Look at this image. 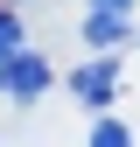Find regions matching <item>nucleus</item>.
Returning <instances> with one entry per match:
<instances>
[{
    "label": "nucleus",
    "mask_w": 140,
    "mask_h": 147,
    "mask_svg": "<svg viewBox=\"0 0 140 147\" xmlns=\"http://www.w3.org/2000/svg\"><path fill=\"white\" fill-rule=\"evenodd\" d=\"M7 56H21V14L0 7V63H7Z\"/></svg>",
    "instance_id": "nucleus-4"
},
{
    "label": "nucleus",
    "mask_w": 140,
    "mask_h": 147,
    "mask_svg": "<svg viewBox=\"0 0 140 147\" xmlns=\"http://www.w3.org/2000/svg\"><path fill=\"white\" fill-rule=\"evenodd\" d=\"M126 35H133V14H91V21H84V42H91V49H105V56H112Z\"/></svg>",
    "instance_id": "nucleus-2"
},
{
    "label": "nucleus",
    "mask_w": 140,
    "mask_h": 147,
    "mask_svg": "<svg viewBox=\"0 0 140 147\" xmlns=\"http://www.w3.org/2000/svg\"><path fill=\"white\" fill-rule=\"evenodd\" d=\"M70 91H77L84 105H105V98H112V56H98V63H84L77 77H70Z\"/></svg>",
    "instance_id": "nucleus-3"
},
{
    "label": "nucleus",
    "mask_w": 140,
    "mask_h": 147,
    "mask_svg": "<svg viewBox=\"0 0 140 147\" xmlns=\"http://www.w3.org/2000/svg\"><path fill=\"white\" fill-rule=\"evenodd\" d=\"M0 91H7V98H42V91H49V63L35 56V49L7 56V63H0Z\"/></svg>",
    "instance_id": "nucleus-1"
},
{
    "label": "nucleus",
    "mask_w": 140,
    "mask_h": 147,
    "mask_svg": "<svg viewBox=\"0 0 140 147\" xmlns=\"http://www.w3.org/2000/svg\"><path fill=\"white\" fill-rule=\"evenodd\" d=\"M91 147H133V133H126L119 119H98V126H91Z\"/></svg>",
    "instance_id": "nucleus-5"
},
{
    "label": "nucleus",
    "mask_w": 140,
    "mask_h": 147,
    "mask_svg": "<svg viewBox=\"0 0 140 147\" xmlns=\"http://www.w3.org/2000/svg\"><path fill=\"white\" fill-rule=\"evenodd\" d=\"M91 14H133V0H91Z\"/></svg>",
    "instance_id": "nucleus-6"
}]
</instances>
